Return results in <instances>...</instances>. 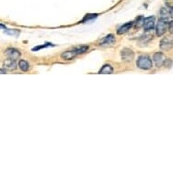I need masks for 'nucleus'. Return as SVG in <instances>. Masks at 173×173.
Wrapping results in <instances>:
<instances>
[{
  "mask_svg": "<svg viewBox=\"0 0 173 173\" xmlns=\"http://www.w3.org/2000/svg\"><path fill=\"white\" fill-rule=\"evenodd\" d=\"M5 34L8 36H13V37H18L20 34L19 30L17 29H5Z\"/></svg>",
  "mask_w": 173,
  "mask_h": 173,
  "instance_id": "14",
  "label": "nucleus"
},
{
  "mask_svg": "<svg viewBox=\"0 0 173 173\" xmlns=\"http://www.w3.org/2000/svg\"><path fill=\"white\" fill-rule=\"evenodd\" d=\"M97 16H98L97 14H89V15H86L84 17V18L83 19V22L84 23V22H89L91 20H94V18H96Z\"/></svg>",
  "mask_w": 173,
  "mask_h": 173,
  "instance_id": "16",
  "label": "nucleus"
},
{
  "mask_svg": "<svg viewBox=\"0 0 173 173\" xmlns=\"http://www.w3.org/2000/svg\"><path fill=\"white\" fill-rule=\"evenodd\" d=\"M0 29H4V30H5V29H6V26H5L4 25H0Z\"/></svg>",
  "mask_w": 173,
  "mask_h": 173,
  "instance_id": "24",
  "label": "nucleus"
},
{
  "mask_svg": "<svg viewBox=\"0 0 173 173\" xmlns=\"http://www.w3.org/2000/svg\"><path fill=\"white\" fill-rule=\"evenodd\" d=\"M5 55L7 56L8 58H11V59H14V60H17L21 56V53L16 48H7L6 51H5Z\"/></svg>",
  "mask_w": 173,
  "mask_h": 173,
  "instance_id": "7",
  "label": "nucleus"
},
{
  "mask_svg": "<svg viewBox=\"0 0 173 173\" xmlns=\"http://www.w3.org/2000/svg\"><path fill=\"white\" fill-rule=\"evenodd\" d=\"M160 48L163 51H169L173 48V38L170 37H166L160 40Z\"/></svg>",
  "mask_w": 173,
  "mask_h": 173,
  "instance_id": "4",
  "label": "nucleus"
},
{
  "mask_svg": "<svg viewBox=\"0 0 173 173\" xmlns=\"http://www.w3.org/2000/svg\"><path fill=\"white\" fill-rule=\"evenodd\" d=\"M89 49V46L88 45H81L79 47H76L73 50H70V51H66V52H63L62 54V58L63 60H72L73 58H75L78 55H81V54H83L85 52H87V50Z\"/></svg>",
  "mask_w": 173,
  "mask_h": 173,
  "instance_id": "1",
  "label": "nucleus"
},
{
  "mask_svg": "<svg viewBox=\"0 0 173 173\" xmlns=\"http://www.w3.org/2000/svg\"><path fill=\"white\" fill-rule=\"evenodd\" d=\"M132 26H133V22H128V23L122 25L121 27H119V29L117 31V34L118 35H122V34L128 32L132 28Z\"/></svg>",
  "mask_w": 173,
  "mask_h": 173,
  "instance_id": "11",
  "label": "nucleus"
},
{
  "mask_svg": "<svg viewBox=\"0 0 173 173\" xmlns=\"http://www.w3.org/2000/svg\"><path fill=\"white\" fill-rule=\"evenodd\" d=\"M143 20H144V17H139L136 19V23H135L136 27H140V26L143 25Z\"/></svg>",
  "mask_w": 173,
  "mask_h": 173,
  "instance_id": "18",
  "label": "nucleus"
},
{
  "mask_svg": "<svg viewBox=\"0 0 173 173\" xmlns=\"http://www.w3.org/2000/svg\"><path fill=\"white\" fill-rule=\"evenodd\" d=\"M169 12H170V16H171V17L173 18V7L171 8V10H170Z\"/></svg>",
  "mask_w": 173,
  "mask_h": 173,
  "instance_id": "22",
  "label": "nucleus"
},
{
  "mask_svg": "<svg viewBox=\"0 0 173 173\" xmlns=\"http://www.w3.org/2000/svg\"><path fill=\"white\" fill-rule=\"evenodd\" d=\"M154 25H155V17H146L143 20V28L146 32L151 31L154 28Z\"/></svg>",
  "mask_w": 173,
  "mask_h": 173,
  "instance_id": "6",
  "label": "nucleus"
},
{
  "mask_svg": "<svg viewBox=\"0 0 173 173\" xmlns=\"http://www.w3.org/2000/svg\"><path fill=\"white\" fill-rule=\"evenodd\" d=\"M165 4L169 8L173 7V0H165Z\"/></svg>",
  "mask_w": 173,
  "mask_h": 173,
  "instance_id": "21",
  "label": "nucleus"
},
{
  "mask_svg": "<svg viewBox=\"0 0 173 173\" xmlns=\"http://www.w3.org/2000/svg\"><path fill=\"white\" fill-rule=\"evenodd\" d=\"M113 68L110 64H105L102 67V69L99 71V74H113Z\"/></svg>",
  "mask_w": 173,
  "mask_h": 173,
  "instance_id": "12",
  "label": "nucleus"
},
{
  "mask_svg": "<svg viewBox=\"0 0 173 173\" xmlns=\"http://www.w3.org/2000/svg\"><path fill=\"white\" fill-rule=\"evenodd\" d=\"M163 65L166 67V68H171V66L173 65V60L171 58H168V59H165L164 63H163Z\"/></svg>",
  "mask_w": 173,
  "mask_h": 173,
  "instance_id": "17",
  "label": "nucleus"
},
{
  "mask_svg": "<svg viewBox=\"0 0 173 173\" xmlns=\"http://www.w3.org/2000/svg\"><path fill=\"white\" fill-rule=\"evenodd\" d=\"M121 57L124 62H132L134 59V52L130 48H123L121 52Z\"/></svg>",
  "mask_w": 173,
  "mask_h": 173,
  "instance_id": "5",
  "label": "nucleus"
},
{
  "mask_svg": "<svg viewBox=\"0 0 173 173\" xmlns=\"http://www.w3.org/2000/svg\"><path fill=\"white\" fill-rule=\"evenodd\" d=\"M168 25H169L168 19H166V18H160L158 24H157V26H156V35L158 37L163 36L167 32V30H168Z\"/></svg>",
  "mask_w": 173,
  "mask_h": 173,
  "instance_id": "3",
  "label": "nucleus"
},
{
  "mask_svg": "<svg viewBox=\"0 0 173 173\" xmlns=\"http://www.w3.org/2000/svg\"><path fill=\"white\" fill-rule=\"evenodd\" d=\"M18 66H19V68L23 72H27L28 69H29V64L25 60H20L19 63H18Z\"/></svg>",
  "mask_w": 173,
  "mask_h": 173,
  "instance_id": "13",
  "label": "nucleus"
},
{
  "mask_svg": "<svg viewBox=\"0 0 173 173\" xmlns=\"http://www.w3.org/2000/svg\"><path fill=\"white\" fill-rule=\"evenodd\" d=\"M165 56L161 52H157L153 55V62L157 67H160L163 65V63L165 61Z\"/></svg>",
  "mask_w": 173,
  "mask_h": 173,
  "instance_id": "8",
  "label": "nucleus"
},
{
  "mask_svg": "<svg viewBox=\"0 0 173 173\" xmlns=\"http://www.w3.org/2000/svg\"><path fill=\"white\" fill-rule=\"evenodd\" d=\"M114 42H115L114 36L113 35H108V36H106L105 37H103V38L100 41V45H102V46H104V45H111Z\"/></svg>",
  "mask_w": 173,
  "mask_h": 173,
  "instance_id": "10",
  "label": "nucleus"
},
{
  "mask_svg": "<svg viewBox=\"0 0 173 173\" xmlns=\"http://www.w3.org/2000/svg\"><path fill=\"white\" fill-rule=\"evenodd\" d=\"M3 66L6 70H8V71H13L17 68V62L16 60L14 59H11V58H8V59H6L3 63Z\"/></svg>",
  "mask_w": 173,
  "mask_h": 173,
  "instance_id": "9",
  "label": "nucleus"
},
{
  "mask_svg": "<svg viewBox=\"0 0 173 173\" xmlns=\"http://www.w3.org/2000/svg\"><path fill=\"white\" fill-rule=\"evenodd\" d=\"M137 66L142 70H150L152 68V61L148 56H140L137 60Z\"/></svg>",
  "mask_w": 173,
  "mask_h": 173,
  "instance_id": "2",
  "label": "nucleus"
},
{
  "mask_svg": "<svg viewBox=\"0 0 173 173\" xmlns=\"http://www.w3.org/2000/svg\"><path fill=\"white\" fill-rule=\"evenodd\" d=\"M49 45H52V44H44V45H41V46H36V47H34L32 50L33 51H37V50H40V49H42V48H45V47H47V46H49Z\"/></svg>",
  "mask_w": 173,
  "mask_h": 173,
  "instance_id": "19",
  "label": "nucleus"
},
{
  "mask_svg": "<svg viewBox=\"0 0 173 173\" xmlns=\"http://www.w3.org/2000/svg\"><path fill=\"white\" fill-rule=\"evenodd\" d=\"M169 15H170V12L167 10V8L162 7V8L160 10V18H166V19H169Z\"/></svg>",
  "mask_w": 173,
  "mask_h": 173,
  "instance_id": "15",
  "label": "nucleus"
},
{
  "mask_svg": "<svg viewBox=\"0 0 173 173\" xmlns=\"http://www.w3.org/2000/svg\"><path fill=\"white\" fill-rule=\"evenodd\" d=\"M6 70H3V69H0V74H6Z\"/></svg>",
  "mask_w": 173,
  "mask_h": 173,
  "instance_id": "23",
  "label": "nucleus"
},
{
  "mask_svg": "<svg viewBox=\"0 0 173 173\" xmlns=\"http://www.w3.org/2000/svg\"><path fill=\"white\" fill-rule=\"evenodd\" d=\"M168 30L170 31V33L173 35V20L169 22V25H168Z\"/></svg>",
  "mask_w": 173,
  "mask_h": 173,
  "instance_id": "20",
  "label": "nucleus"
}]
</instances>
